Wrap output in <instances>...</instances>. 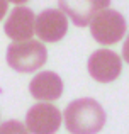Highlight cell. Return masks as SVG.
<instances>
[{
    "instance_id": "obj_3",
    "label": "cell",
    "mask_w": 129,
    "mask_h": 134,
    "mask_svg": "<svg viewBox=\"0 0 129 134\" xmlns=\"http://www.w3.org/2000/svg\"><path fill=\"white\" fill-rule=\"evenodd\" d=\"M126 19L112 9H102L90 20V34L97 43L110 46L119 43L126 34Z\"/></svg>"
},
{
    "instance_id": "obj_5",
    "label": "cell",
    "mask_w": 129,
    "mask_h": 134,
    "mask_svg": "<svg viewBox=\"0 0 129 134\" xmlns=\"http://www.w3.org/2000/svg\"><path fill=\"white\" fill-rule=\"evenodd\" d=\"M26 124L31 134H54L61 126V112L51 104H36L27 110Z\"/></svg>"
},
{
    "instance_id": "obj_6",
    "label": "cell",
    "mask_w": 129,
    "mask_h": 134,
    "mask_svg": "<svg viewBox=\"0 0 129 134\" xmlns=\"http://www.w3.org/2000/svg\"><path fill=\"white\" fill-rule=\"evenodd\" d=\"M68 31V19L61 10L46 9L37 15L34 32L46 43H58Z\"/></svg>"
},
{
    "instance_id": "obj_8",
    "label": "cell",
    "mask_w": 129,
    "mask_h": 134,
    "mask_svg": "<svg viewBox=\"0 0 129 134\" xmlns=\"http://www.w3.org/2000/svg\"><path fill=\"white\" fill-rule=\"evenodd\" d=\"M36 29V15L27 7H15L9 14L3 31L5 34L14 41H26L31 39Z\"/></svg>"
},
{
    "instance_id": "obj_12",
    "label": "cell",
    "mask_w": 129,
    "mask_h": 134,
    "mask_svg": "<svg viewBox=\"0 0 129 134\" xmlns=\"http://www.w3.org/2000/svg\"><path fill=\"white\" fill-rule=\"evenodd\" d=\"M7 14V0H0V20Z\"/></svg>"
},
{
    "instance_id": "obj_13",
    "label": "cell",
    "mask_w": 129,
    "mask_h": 134,
    "mask_svg": "<svg viewBox=\"0 0 129 134\" xmlns=\"http://www.w3.org/2000/svg\"><path fill=\"white\" fill-rule=\"evenodd\" d=\"M7 2H12V3H26L29 0H7Z\"/></svg>"
},
{
    "instance_id": "obj_9",
    "label": "cell",
    "mask_w": 129,
    "mask_h": 134,
    "mask_svg": "<svg viewBox=\"0 0 129 134\" xmlns=\"http://www.w3.org/2000/svg\"><path fill=\"white\" fill-rule=\"evenodd\" d=\"M29 92L37 100H56L63 93V80L54 71H41L31 80Z\"/></svg>"
},
{
    "instance_id": "obj_1",
    "label": "cell",
    "mask_w": 129,
    "mask_h": 134,
    "mask_svg": "<svg viewBox=\"0 0 129 134\" xmlns=\"http://www.w3.org/2000/svg\"><path fill=\"white\" fill-rule=\"evenodd\" d=\"M105 121V110L93 98L73 100L65 110V126L71 134H97Z\"/></svg>"
},
{
    "instance_id": "obj_10",
    "label": "cell",
    "mask_w": 129,
    "mask_h": 134,
    "mask_svg": "<svg viewBox=\"0 0 129 134\" xmlns=\"http://www.w3.org/2000/svg\"><path fill=\"white\" fill-rule=\"evenodd\" d=\"M0 134H31L27 127L19 121H5L0 124Z\"/></svg>"
},
{
    "instance_id": "obj_11",
    "label": "cell",
    "mask_w": 129,
    "mask_h": 134,
    "mask_svg": "<svg viewBox=\"0 0 129 134\" xmlns=\"http://www.w3.org/2000/svg\"><path fill=\"white\" fill-rule=\"evenodd\" d=\"M122 58H124L126 63H129V36H127L126 43H124V46H122Z\"/></svg>"
},
{
    "instance_id": "obj_2",
    "label": "cell",
    "mask_w": 129,
    "mask_h": 134,
    "mask_svg": "<svg viewBox=\"0 0 129 134\" xmlns=\"http://www.w3.org/2000/svg\"><path fill=\"white\" fill-rule=\"evenodd\" d=\"M48 53L43 43L32 39L15 41L7 49V63L12 70L20 73H32L46 63Z\"/></svg>"
},
{
    "instance_id": "obj_4",
    "label": "cell",
    "mask_w": 129,
    "mask_h": 134,
    "mask_svg": "<svg viewBox=\"0 0 129 134\" xmlns=\"http://www.w3.org/2000/svg\"><path fill=\"white\" fill-rule=\"evenodd\" d=\"M87 70L95 82L110 83L121 75L122 63L119 56L110 49H97L87 61Z\"/></svg>"
},
{
    "instance_id": "obj_7",
    "label": "cell",
    "mask_w": 129,
    "mask_h": 134,
    "mask_svg": "<svg viewBox=\"0 0 129 134\" xmlns=\"http://www.w3.org/2000/svg\"><path fill=\"white\" fill-rule=\"evenodd\" d=\"M58 5L75 26L85 27L90 24L97 12L110 5V0H58Z\"/></svg>"
}]
</instances>
